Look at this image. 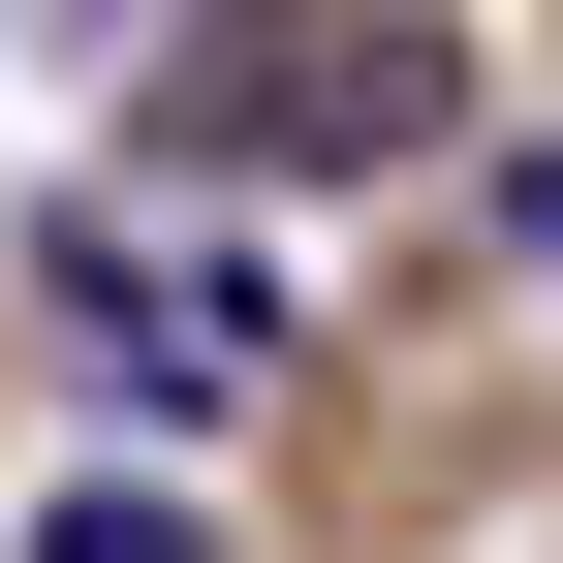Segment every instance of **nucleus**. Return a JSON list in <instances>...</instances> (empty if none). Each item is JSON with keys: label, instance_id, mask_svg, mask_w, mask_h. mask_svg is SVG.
I'll use <instances>...</instances> for the list:
<instances>
[{"label": "nucleus", "instance_id": "2", "mask_svg": "<svg viewBox=\"0 0 563 563\" xmlns=\"http://www.w3.org/2000/svg\"><path fill=\"white\" fill-rule=\"evenodd\" d=\"M532 282H563V157H532Z\"/></svg>", "mask_w": 563, "mask_h": 563}, {"label": "nucleus", "instance_id": "1", "mask_svg": "<svg viewBox=\"0 0 563 563\" xmlns=\"http://www.w3.org/2000/svg\"><path fill=\"white\" fill-rule=\"evenodd\" d=\"M32 563H220V532H188V501H157V470H95V501H63Z\"/></svg>", "mask_w": 563, "mask_h": 563}]
</instances>
